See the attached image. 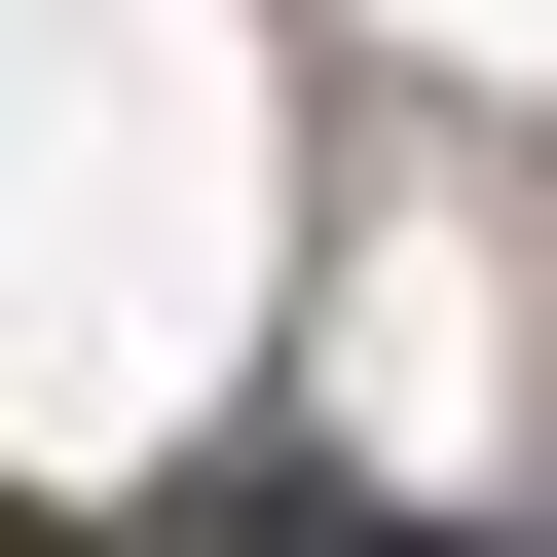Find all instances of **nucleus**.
I'll return each instance as SVG.
<instances>
[{"label": "nucleus", "instance_id": "1", "mask_svg": "<svg viewBox=\"0 0 557 557\" xmlns=\"http://www.w3.org/2000/svg\"><path fill=\"white\" fill-rule=\"evenodd\" d=\"M186 520H223V557H483V520H372V483H298V446H223Z\"/></svg>", "mask_w": 557, "mask_h": 557}]
</instances>
